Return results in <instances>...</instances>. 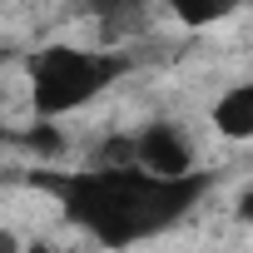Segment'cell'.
Returning a JSON list of instances; mask_svg holds the SVG:
<instances>
[{
	"label": "cell",
	"instance_id": "obj_3",
	"mask_svg": "<svg viewBox=\"0 0 253 253\" xmlns=\"http://www.w3.org/2000/svg\"><path fill=\"white\" fill-rule=\"evenodd\" d=\"M0 253H25V243H20L10 228H0Z\"/></svg>",
	"mask_w": 253,
	"mask_h": 253
},
{
	"label": "cell",
	"instance_id": "obj_1",
	"mask_svg": "<svg viewBox=\"0 0 253 253\" xmlns=\"http://www.w3.org/2000/svg\"><path fill=\"white\" fill-rule=\"evenodd\" d=\"M119 65L114 60H94L84 50H50L40 65H35V80H30V99L40 114H65L75 104H84Z\"/></svg>",
	"mask_w": 253,
	"mask_h": 253
},
{
	"label": "cell",
	"instance_id": "obj_2",
	"mask_svg": "<svg viewBox=\"0 0 253 253\" xmlns=\"http://www.w3.org/2000/svg\"><path fill=\"white\" fill-rule=\"evenodd\" d=\"M218 129L233 134V139H253V84L233 89V94L218 104Z\"/></svg>",
	"mask_w": 253,
	"mask_h": 253
},
{
	"label": "cell",
	"instance_id": "obj_4",
	"mask_svg": "<svg viewBox=\"0 0 253 253\" xmlns=\"http://www.w3.org/2000/svg\"><path fill=\"white\" fill-rule=\"evenodd\" d=\"M238 213H243V218H248V223H253V189H248V194H243V199H238Z\"/></svg>",
	"mask_w": 253,
	"mask_h": 253
}]
</instances>
